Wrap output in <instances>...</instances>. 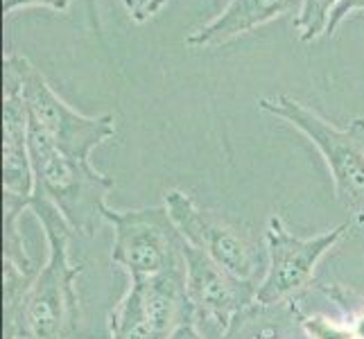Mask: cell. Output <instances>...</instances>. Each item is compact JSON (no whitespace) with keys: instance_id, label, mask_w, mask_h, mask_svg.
<instances>
[{"instance_id":"8","label":"cell","mask_w":364,"mask_h":339,"mask_svg":"<svg viewBox=\"0 0 364 339\" xmlns=\"http://www.w3.org/2000/svg\"><path fill=\"white\" fill-rule=\"evenodd\" d=\"M186 290L195 317L224 333L235 315L256 303L258 283L242 281L186 240Z\"/></svg>"},{"instance_id":"7","label":"cell","mask_w":364,"mask_h":339,"mask_svg":"<svg viewBox=\"0 0 364 339\" xmlns=\"http://www.w3.org/2000/svg\"><path fill=\"white\" fill-rule=\"evenodd\" d=\"M23 97L30 116L50 134L61 152L73 158L89 161L93 149L116 134L114 116L89 118L73 111L32 64L25 68Z\"/></svg>"},{"instance_id":"6","label":"cell","mask_w":364,"mask_h":339,"mask_svg":"<svg viewBox=\"0 0 364 339\" xmlns=\"http://www.w3.org/2000/svg\"><path fill=\"white\" fill-rule=\"evenodd\" d=\"M166 208L188 242L237 279L258 283L262 269L267 271V251H262L247 233L220 220L215 212L199 208L191 195L183 190H168Z\"/></svg>"},{"instance_id":"4","label":"cell","mask_w":364,"mask_h":339,"mask_svg":"<svg viewBox=\"0 0 364 339\" xmlns=\"http://www.w3.org/2000/svg\"><path fill=\"white\" fill-rule=\"evenodd\" d=\"M105 220L114 226L116 235L111 262L127 271L129 279L186 269V237L166 206L134 210L107 206Z\"/></svg>"},{"instance_id":"20","label":"cell","mask_w":364,"mask_h":339,"mask_svg":"<svg viewBox=\"0 0 364 339\" xmlns=\"http://www.w3.org/2000/svg\"><path fill=\"white\" fill-rule=\"evenodd\" d=\"M358 9H364V0H360V5H358Z\"/></svg>"},{"instance_id":"1","label":"cell","mask_w":364,"mask_h":339,"mask_svg":"<svg viewBox=\"0 0 364 339\" xmlns=\"http://www.w3.org/2000/svg\"><path fill=\"white\" fill-rule=\"evenodd\" d=\"M30 208L43 224L50 249L46 265L36 271L30 292L23 301L14 337L70 339L80 319V298L75 283L84 265L70 262L68 244L73 229L64 215L39 193H32Z\"/></svg>"},{"instance_id":"14","label":"cell","mask_w":364,"mask_h":339,"mask_svg":"<svg viewBox=\"0 0 364 339\" xmlns=\"http://www.w3.org/2000/svg\"><path fill=\"white\" fill-rule=\"evenodd\" d=\"M36 271H25L14 262H3V335L5 339L14 337L16 319L21 315L23 301L28 296L30 287L34 283Z\"/></svg>"},{"instance_id":"17","label":"cell","mask_w":364,"mask_h":339,"mask_svg":"<svg viewBox=\"0 0 364 339\" xmlns=\"http://www.w3.org/2000/svg\"><path fill=\"white\" fill-rule=\"evenodd\" d=\"M166 5H168V0H122V7L127 11V16L138 25L154 18Z\"/></svg>"},{"instance_id":"9","label":"cell","mask_w":364,"mask_h":339,"mask_svg":"<svg viewBox=\"0 0 364 339\" xmlns=\"http://www.w3.org/2000/svg\"><path fill=\"white\" fill-rule=\"evenodd\" d=\"M301 5V0H231L227 9L218 18L193 30L186 36V45L195 50L215 48L222 43H229L231 39L251 30L260 28L276 16H283Z\"/></svg>"},{"instance_id":"2","label":"cell","mask_w":364,"mask_h":339,"mask_svg":"<svg viewBox=\"0 0 364 339\" xmlns=\"http://www.w3.org/2000/svg\"><path fill=\"white\" fill-rule=\"evenodd\" d=\"M28 152L34 170V193L43 195L64 215L73 231L89 237L95 235L105 222L107 197L114 190V179L97 172L89 161L61 152L32 116L28 124Z\"/></svg>"},{"instance_id":"11","label":"cell","mask_w":364,"mask_h":339,"mask_svg":"<svg viewBox=\"0 0 364 339\" xmlns=\"http://www.w3.org/2000/svg\"><path fill=\"white\" fill-rule=\"evenodd\" d=\"M304 335L301 308L292 298L274 306H249L233 317L220 339H304Z\"/></svg>"},{"instance_id":"15","label":"cell","mask_w":364,"mask_h":339,"mask_svg":"<svg viewBox=\"0 0 364 339\" xmlns=\"http://www.w3.org/2000/svg\"><path fill=\"white\" fill-rule=\"evenodd\" d=\"M3 204H5V215H3V222H5V233H3L5 251H3V258L9 260V262H14V265H18L25 271H34L30 256H28V251H25V244H23L21 229H18V220L23 215V210L30 208V197L14 195V193L5 190Z\"/></svg>"},{"instance_id":"16","label":"cell","mask_w":364,"mask_h":339,"mask_svg":"<svg viewBox=\"0 0 364 339\" xmlns=\"http://www.w3.org/2000/svg\"><path fill=\"white\" fill-rule=\"evenodd\" d=\"M342 5L344 0H301L296 16L301 41H315L328 32V23Z\"/></svg>"},{"instance_id":"10","label":"cell","mask_w":364,"mask_h":339,"mask_svg":"<svg viewBox=\"0 0 364 339\" xmlns=\"http://www.w3.org/2000/svg\"><path fill=\"white\" fill-rule=\"evenodd\" d=\"M161 339H168L183 323L195 321V312L186 290V269L166 271L145 279H132Z\"/></svg>"},{"instance_id":"3","label":"cell","mask_w":364,"mask_h":339,"mask_svg":"<svg viewBox=\"0 0 364 339\" xmlns=\"http://www.w3.org/2000/svg\"><path fill=\"white\" fill-rule=\"evenodd\" d=\"M258 107L283 118L296 127L315 145L331 170L337 202L353 217V224H364V118H355L346 129L323 120L317 111L301 104L290 95L260 97Z\"/></svg>"},{"instance_id":"18","label":"cell","mask_w":364,"mask_h":339,"mask_svg":"<svg viewBox=\"0 0 364 339\" xmlns=\"http://www.w3.org/2000/svg\"><path fill=\"white\" fill-rule=\"evenodd\" d=\"M32 5H41V7H50L57 11L68 9L70 0H3V11L5 14H11L18 7H32Z\"/></svg>"},{"instance_id":"5","label":"cell","mask_w":364,"mask_h":339,"mask_svg":"<svg viewBox=\"0 0 364 339\" xmlns=\"http://www.w3.org/2000/svg\"><path fill=\"white\" fill-rule=\"evenodd\" d=\"M350 224H340L331 231H323L315 237H296L287 231L279 215H272L265 231L267 244V271L258 283L256 303H285L296 298L312 285V276L319 260L328 251L344 240Z\"/></svg>"},{"instance_id":"22","label":"cell","mask_w":364,"mask_h":339,"mask_svg":"<svg viewBox=\"0 0 364 339\" xmlns=\"http://www.w3.org/2000/svg\"><path fill=\"white\" fill-rule=\"evenodd\" d=\"M304 339H308V337H306V335H304Z\"/></svg>"},{"instance_id":"13","label":"cell","mask_w":364,"mask_h":339,"mask_svg":"<svg viewBox=\"0 0 364 339\" xmlns=\"http://www.w3.org/2000/svg\"><path fill=\"white\" fill-rule=\"evenodd\" d=\"M317 292L344 321L350 339H364V296L344 283H317Z\"/></svg>"},{"instance_id":"19","label":"cell","mask_w":364,"mask_h":339,"mask_svg":"<svg viewBox=\"0 0 364 339\" xmlns=\"http://www.w3.org/2000/svg\"><path fill=\"white\" fill-rule=\"evenodd\" d=\"M168 339H206V337L197 330L195 321H188V323H183V325H181V328L174 330Z\"/></svg>"},{"instance_id":"12","label":"cell","mask_w":364,"mask_h":339,"mask_svg":"<svg viewBox=\"0 0 364 339\" xmlns=\"http://www.w3.org/2000/svg\"><path fill=\"white\" fill-rule=\"evenodd\" d=\"M111 339H161L134 285L111 312Z\"/></svg>"},{"instance_id":"21","label":"cell","mask_w":364,"mask_h":339,"mask_svg":"<svg viewBox=\"0 0 364 339\" xmlns=\"http://www.w3.org/2000/svg\"><path fill=\"white\" fill-rule=\"evenodd\" d=\"M14 339H32V337H14Z\"/></svg>"}]
</instances>
